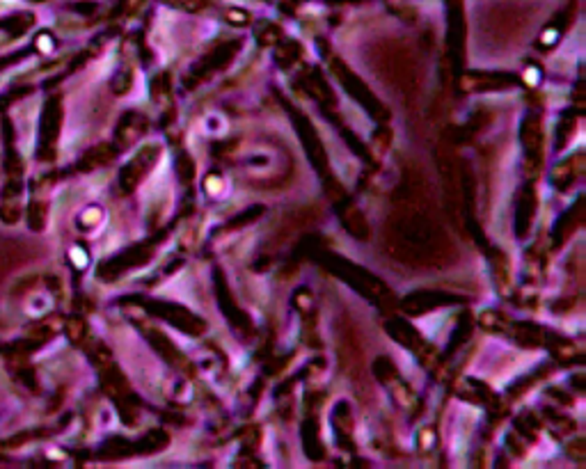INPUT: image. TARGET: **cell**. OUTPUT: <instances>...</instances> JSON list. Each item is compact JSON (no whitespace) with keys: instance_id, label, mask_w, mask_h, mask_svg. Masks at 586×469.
Segmentation results:
<instances>
[{"instance_id":"6da1fadb","label":"cell","mask_w":586,"mask_h":469,"mask_svg":"<svg viewBox=\"0 0 586 469\" xmlns=\"http://www.w3.org/2000/svg\"><path fill=\"white\" fill-rule=\"evenodd\" d=\"M62 126V106L58 99H49L42 113V126H39V158H53L55 145H58V135Z\"/></svg>"},{"instance_id":"7a4b0ae2","label":"cell","mask_w":586,"mask_h":469,"mask_svg":"<svg viewBox=\"0 0 586 469\" xmlns=\"http://www.w3.org/2000/svg\"><path fill=\"white\" fill-rule=\"evenodd\" d=\"M163 3L179 7V10H186V12H200L202 7L207 5V0H163Z\"/></svg>"},{"instance_id":"3957f363","label":"cell","mask_w":586,"mask_h":469,"mask_svg":"<svg viewBox=\"0 0 586 469\" xmlns=\"http://www.w3.org/2000/svg\"><path fill=\"white\" fill-rule=\"evenodd\" d=\"M35 46H37L39 53H49V51H53V37L49 33H42L37 37Z\"/></svg>"},{"instance_id":"277c9868","label":"cell","mask_w":586,"mask_h":469,"mask_svg":"<svg viewBox=\"0 0 586 469\" xmlns=\"http://www.w3.org/2000/svg\"><path fill=\"white\" fill-rule=\"evenodd\" d=\"M33 3H44V0H33Z\"/></svg>"}]
</instances>
